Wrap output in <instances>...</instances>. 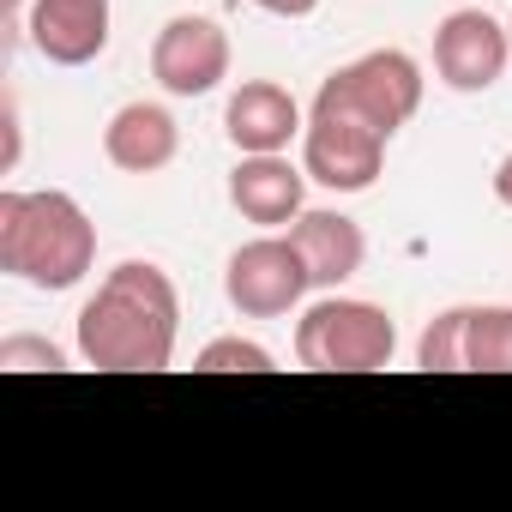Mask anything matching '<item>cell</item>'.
Masks as SVG:
<instances>
[{
  "label": "cell",
  "instance_id": "6da1fadb",
  "mask_svg": "<svg viewBox=\"0 0 512 512\" xmlns=\"http://www.w3.org/2000/svg\"><path fill=\"white\" fill-rule=\"evenodd\" d=\"M181 338L175 278L151 260H121L79 308V362L103 374H163Z\"/></svg>",
  "mask_w": 512,
  "mask_h": 512
},
{
  "label": "cell",
  "instance_id": "7a4b0ae2",
  "mask_svg": "<svg viewBox=\"0 0 512 512\" xmlns=\"http://www.w3.org/2000/svg\"><path fill=\"white\" fill-rule=\"evenodd\" d=\"M97 266V223L85 217V205L61 187L43 193H0V272L61 296L73 284H85V272Z\"/></svg>",
  "mask_w": 512,
  "mask_h": 512
},
{
  "label": "cell",
  "instance_id": "3957f363",
  "mask_svg": "<svg viewBox=\"0 0 512 512\" xmlns=\"http://www.w3.org/2000/svg\"><path fill=\"white\" fill-rule=\"evenodd\" d=\"M398 356V326L380 302L326 290L296 320V362L314 374H380Z\"/></svg>",
  "mask_w": 512,
  "mask_h": 512
},
{
  "label": "cell",
  "instance_id": "277c9868",
  "mask_svg": "<svg viewBox=\"0 0 512 512\" xmlns=\"http://www.w3.org/2000/svg\"><path fill=\"white\" fill-rule=\"evenodd\" d=\"M314 109H338L374 133L398 139V127H410V115L422 109V67L404 49H368L314 91Z\"/></svg>",
  "mask_w": 512,
  "mask_h": 512
},
{
  "label": "cell",
  "instance_id": "5b68a950",
  "mask_svg": "<svg viewBox=\"0 0 512 512\" xmlns=\"http://www.w3.org/2000/svg\"><path fill=\"white\" fill-rule=\"evenodd\" d=\"M314 278H308V260H302V247L290 241V229H266V235H253L229 253V266H223V296L241 320H284L308 302Z\"/></svg>",
  "mask_w": 512,
  "mask_h": 512
},
{
  "label": "cell",
  "instance_id": "8992f818",
  "mask_svg": "<svg viewBox=\"0 0 512 512\" xmlns=\"http://www.w3.org/2000/svg\"><path fill=\"white\" fill-rule=\"evenodd\" d=\"M386 133L338 115V109H308L302 127V169L308 181H320L326 193H368L386 169Z\"/></svg>",
  "mask_w": 512,
  "mask_h": 512
},
{
  "label": "cell",
  "instance_id": "52a82bcc",
  "mask_svg": "<svg viewBox=\"0 0 512 512\" xmlns=\"http://www.w3.org/2000/svg\"><path fill=\"white\" fill-rule=\"evenodd\" d=\"M512 67V31L488 19L482 7H458L434 31V79L458 97H482Z\"/></svg>",
  "mask_w": 512,
  "mask_h": 512
},
{
  "label": "cell",
  "instance_id": "ba28073f",
  "mask_svg": "<svg viewBox=\"0 0 512 512\" xmlns=\"http://www.w3.org/2000/svg\"><path fill=\"white\" fill-rule=\"evenodd\" d=\"M151 79L169 97H211L229 79V31L205 13H175L151 43Z\"/></svg>",
  "mask_w": 512,
  "mask_h": 512
},
{
  "label": "cell",
  "instance_id": "9c48e42d",
  "mask_svg": "<svg viewBox=\"0 0 512 512\" xmlns=\"http://www.w3.org/2000/svg\"><path fill=\"white\" fill-rule=\"evenodd\" d=\"M115 0H31L25 37L49 67H91L109 49Z\"/></svg>",
  "mask_w": 512,
  "mask_h": 512
},
{
  "label": "cell",
  "instance_id": "30bf717a",
  "mask_svg": "<svg viewBox=\"0 0 512 512\" xmlns=\"http://www.w3.org/2000/svg\"><path fill=\"white\" fill-rule=\"evenodd\" d=\"M229 205L260 223V229H290L308 211V169L290 163L284 151H260V157H241L229 169Z\"/></svg>",
  "mask_w": 512,
  "mask_h": 512
},
{
  "label": "cell",
  "instance_id": "8fae6325",
  "mask_svg": "<svg viewBox=\"0 0 512 512\" xmlns=\"http://www.w3.org/2000/svg\"><path fill=\"white\" fill-rule=\"evenodd\" d=\"M302 127H308V115L278 79H241L229 109H223V133H229V145L241 157L290 151V139H302Z\"/></svg>",
  "mask_w": 512,
  "mask_h": 512
},
{
  "label": "cell",
  "instance_id": "7c38bea8",
  "mask_svg": "<svg viewBox=\"0 0 512 512\" xmlns=\"http://www.w3.org/2000/svg\"><path fill=\"white\" fill-rule=\"evenodd\" d=\"M103 157L121 175H157L181 157V127L163 103H121L103 127Z\"/></svg>",
  "mask_w": 512,
  "mask_h": 512
},
{
  "label": "cell",
  "instance_id": "4fadbf2b",
  "mask_svg": "<svg viewBox=\"0 0 512 512\" xmlns=\"http://www.w3.org/2000/svg\"><path fill=\"white\" fill-rule=\"evenodd\" d=\"M290 241L302 247L314 290H338V284H350V278L368 266V235H362V223L344 217V211H302V217L290 223Z\"/></svg>",
  "mask_w": 512,
  "mask_h": 512
},
{
  "label": "cell",
  "instance_id": "5bb4252c",
  "mask_svg": "<svg viewBox=\"0 0 512 512\" xmlns=\"http://www.w3.org/2000/svg\"><path fill=\"white\" fill-rule=\"evenodd\" d=\"M464 374H512V308H470Z\"/></svg>",
  "mask_w": 512,
  "mask_h": 512
},
{
  "label": "cell",
  "instance_id": "9a60e30c",
  "mask_svg": "<svg viewBox=\"0 0 512 512\" xmlns=\"http://www.w3.org/2000/svg\"><path fill=\"white\" fill-rule=\"evenodd\" d=\"M464 320H470V308L434 314L422 326V338H416V368H428V374H464Z\"/></svg>",
  "mask_w": 512,
  "mask_h": 512
},
{
  "label": "cell",
  "instance_id": "2e32d148",
  "mask_svg": "<svg viewBox=\"0 0 512 512\" xmlns=\"http://www.w3.org/2000/svg\"><path fill=\"white\" fill-rule=\"evenodd\" d=\"M193 368H199V374H272V350L229 332V338H211Z\"/></svg>",
  "mask_w": 512,
  "mask_h": 512
},
{
  "label": "cell",
  "instance_id": "e0dca14e",
  "mask_svg": "<svg viewBox=\"0 0 512 512\" xmlns=\"http://www.w3.org/2000/svg\"><path fill=\"white\" fill-rule=\"evenodd\" d=\"M0 368H7V374H61L67 368V350L49 344V338L19 332V338H0Z\"/></svg>",
  "mask_w": 512,
  "mask_h": 512
},
{
  "label": "cell",
  "instance_id": "ac0fdd59",
  "mask_svg": "<svg viewBox=\"0 0 512 512\" xmlns=\"http://www.w3.org/2000/svg\"><path fill=\"white\" fill-rule=\"evenodd\" d=\"M253 7L272 19H308V13H320V0H253Z\"/></svg>",
  "mask_w": 512,
  "mask_h": 512
},
{
  "label": "cell",
  "instance_id": "d6986e66",
  "mask_svg": "<svg viewBox=\"0 0 512 512\" xmlns=\"http://www.w3.org/2000/svg\"><path fill=\"white\" fill-rule=\"evenodd\" d=\"M19 151H25V139H19V103L7 97V157H0V169H19Z\"/></svg>",
  "mask_w": 512,
  "mask_h": 512
},
{
  "label": "cell",
  "instance_id": "ffe728a7",
  "mask_svg": "<svg viewBox=\"0 0 512 512\" xmlns=\"http://www.w3.org/2000/svg\"><path fill=\"white\" fill-rule=\"evenodd\" d=\"M25 13H31V0H0V19H7V37L13 43L25 37Z\"/></svg>",
  "mask_w": 512,
  "mask_h": 512
},
{
  "label": "cell",
  "instance_id": "44dd1931",
  "mask_svg": "<svg viewBox=\"0 0 512 512\" xmlns=\"http://www.w3.org/2000/svg\"><path fill=\"white\" fill-rule=\"evenodd\" d=\"M494 199H500V205L512 211V151H506V157L494 163Z\"/></svg>",
  "mask_w": 512,
  "mask_h": 512
},
{
  "label": "cell",
  "instance_id": "7402d4cb",
  "mask_svg": "<svg viewBox=\"0 0 512 512\" xmlns=\"http://www.w3.org/2000/svg\"><path fill=\"white\" fill-rule=\"evenodd\" d=\"M506 31H512V19H506Z\"/></svg>",
  "mask_w": 512,
  "mask_h": 512
}]
</instances>
